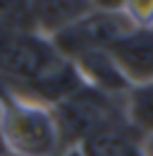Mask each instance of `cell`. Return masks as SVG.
<instances>
[{"instance_id":"cell-7","label":"cell","mask_w":153,"mask_h":156,"mask_svg":"<svg viewBox=\"0 0 153 156\" xmlns=\"http://www.w3.org/2000/svg\"><path fill=\"white\" fill-rule=\"evenodd\" d=\"M91 7H93V2H89V0H38L34 2L38 34L50 39L53 34L62 31L72 22L91 12Z\"/></svg>"},{"instance_id":"cell-13","label":"cell","mask_w":153,"mask_h":156,"mask_svg":"<svg viewBox=\"0 0 153 156\" xmlns=\"http://www.w3.org/2000/svg\"><path fill=\"white\" fill-rule=\"evenodd\" d=\"M62 156H81V151H79V149H65V151H62Z\"/></svg>"},{"instance_id":"cell-4","label":"cell","mask_w":153,"mask_h":156,"mask_svg":"<svg viewBox=\"0 0 153 156\" xmlns=\"http://www.w3.org/2000/svg\"><path fill=\"white\" fill-rule=\"evenodd\" d=\"M132 29L134 27L122 10V2H93L91 12L53 34L50 43L62 58L76 60L93 51H110L115 41Z\"/></svg>"},{"instance_id":"cell-11","label":"cell","mask_w":153,"mask_h":156,"mask_svg":"<svg viewBox=\"0 0 153 156\" xmlns=\"http://www.w3.org/2000/svg\"><path fill=\"white\" fill-rule=\"evenodd\" d=\"M122 10L134 29H153V0H124Z\"/></svg>"},{"instance_id":"cell-10","label":"cell","mask_w":153,"mask_h":156,"mask_svg":"<svg viewBox=\"0 0 153 156\" xmlns=\"http://www.w3.org/2000/svg\"><path fill=\"white\" fill-rule=\"evenodd\" d=\"M0 29L38 34L34 0H0Z\"/></svg>"},{"instance_id":"cell-5","label":"cell","mask_w":153,"mask_h":156,"mask_svg":"<svg viewBox=\"0 0 153 156\" xmlns=\"http://www.w3.org/2000/svg\"><path fill=\"white\" fill-rule=\"evenodd\" d=\"M129 84L153 82V29H132L108 51Z\"/></svg>"},{"instance_id":"cell-1","label":"cell","mask_w":153,"mask_h":156,"mask_svg":"<svg viewBox=\"0 0 153 156\" xmlns=\"http://www.w3.org/2000/svg\"><path fill=\"white\" fill-rule=\"evenodd\" d=\"M0 127L10 156L62 154L53 111L5 82H0Z\"/></svg>"},{"instance_id":"cell-3","label":"cell","mask_w":153,"mask_h":156,"mask_svg":"<svg viewBox=\"0 0 153 156\" xmlns=\"http://www.w3.org/2000/svg\"><path fill=\"white\" fill-rule=\"evenodd\" d=\"M50 111H53L57 132H60L62 151L79 147L86 137H91L93 132L103 130V127L124 122L122 98L100 94L91 87H81L76 94L55 103Z\"/></svg>"},{"instance_id":"cell-14","label":"cell","mask_w":153,"mask_h":156,"mask_svg":"<svg viewBox=\"0 0 153 156\" xmlns=\"http://www.w3.org/2000/svg\"><path fill=\"white\" fill-rule=\"evenodd\" d=\"M129 156H148V154H146V151H144L141 147H136V149H134V151H132Z\"/></svg>"},{"instance_id":"cell-8","label":"cell","mask_w":153,"mask_h":156,"mask_svg":"<svg viewBox=\"0 0 153 156\" xmlns=\"http://www.w3.org/2000/svg\"><path fill=\"white\" fill-rule=\"evenodd\" d=\"M122 115L136 139L153 137V82L129 87L122 96Z\"/></svg>"},{"instance_id":"cell-6","label":"cell","mask_w":153,"mask_h":156,"mask_svg":"<svg viewBox=\"0 0 153 156\" xmlns=\"http://www.w3.org/2000/svg\"><path fill=\"white\" fill-rule=\"evenodd\" d=\"M72 62H74L76 72L81 75L84 84L96 89V91H100V94H108L113 98H122L132 87L108 51H93V53H86L81 58L72 60Z\"/></svg>"},{"instance_id":"cell-9","label":"cell","mask_w":153,"mask_h":156,"mask_svg":"<svg viewBox=\"0 0 153 156\" xmlns=\"http://www.w3.org/2000/svg\"><path fill=\"white\" fill-rule=\"evenodd\" d=\"M136 147H139V139L122 122V125H110L93 132L76 149L81 151V156H129Z\"/></svg>"},{"instance_id":"cell-12","label":"cell","mask_w":153,"mask_h":156,"mask_svg":"<svg viewBox=\"0 0 153 156\" xmlns=\"http://www.w3.org/2000/svg\"><path fill=\"white\" fill-rule=\"evenodd\" d=\"M0 156H10L7 154V147H5V139H2V127H0Z\"/></svg>"},{"instance_id":"cell-2","label":"cell","mask_w":153,"mask_h":156,"mask_svg":"<svg viewBox=\"0 0 153 156\" xmlns=\"http://www.w3.org/2000/svg\"><path fill=\"white\" fill-rule=\"evenodd\" d=\"M65 60L48 36L0 29V82L15 89L29 91Z\"/></svg>"}]
</instances>
